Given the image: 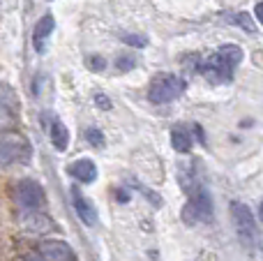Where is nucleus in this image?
I'll return each mask as SVG.
<instances>
[{
    "mask_svg": "<svg viewBox=\"0 0 263 261\" xmlns=\"http://www.w3.org/2000/svg\"><path fill=\"white\" fill-rule=\"evenodd\" d=\"M16 106H9V104H0V132L7 134L16 127Z\"/></svg>",
    "mask_w": 263,
    "mask_h": 261,
    "instance_id": "nucleus-13",
    "label": "nucleus"
},
{
    "mask_svg": "<svg viewBox=\"0 0 263 261\" xmlns=\"http://www.w3.org/2000/svg\"><path fill=\"white\" fill-rule=\"evenodd\" d=\"M171 146L176 148L178 153H190L192 151V137L182 127H176L171 132Z\"/></svg>",
    "mask_w": 263,
    "mask_h": 261,
    "instance_id": "nucleus-14",
    "label": "nucleus"
},
{
    "mask_svg": "<svg viewBox=\"0 0 263 261\" xmlns=\"http://www.w3.org/2000/svg\"><path fill=\"white\" fill-rule=\"evenodd\" d=\"M30 160V143L26 139L16 137V134H9L0 139V169L9 164H16V162H28Z\"/></svg>",
    "mask_w": 263,
    "mask_h": 261,
    "instance_id": "nucleus-5",
    "label": "nucleus"
},
{
    "mask_svg": "<svg viewBox=\"0 0 263 261\" xmlns=\"http://www.w3.org/2000/svg\"><path fill=\"white\" fill-rule=\"evenodd\" d=\"M116 67H118V72H129V69L136 67V60L132 58V55H118V60H116Z\"/></svg>",
    "mask_w": 263,
    "mask_h": 261,
    "instance_id": "nucleus-16",
    "label": "nucleus"
},
{
    "mask_svg": "<svg viewBox=\"0 0 263 261\" xmlns=\"http://www.w3.org/2000/svg\"><path fill=\"white\" fill-rule=\"evenodd\" d=\"M229 18H231L236 26H240L242 30H247V32H256V26H254V21H252V16L247 12H238V14H229Z\"/></svg>",
    "mask_w": 263,
    "mask_h": 261,
    "instance_id": "nucleus-15",
    "label": "nucleus"
},
{
    "mask_svg": "<svg viewBox=\"0 0 263 261\" xmlns=\"http://www.w3.org/2000/svg\"><path fill=\"white\" fill-rule=\"evenodd\" d=\"M210 220H213V199H210L208 190L199 188L190 197V201L185 203V208H182V222L187 227H194Z\"/></svg>",
    "mask_w": 263,
    "mask_h": 261,
    "instance_id": "nucleus-4",
    "label": "nucleus"
},
{
    "mask_svg": "<svg viewBox=\"0 0 263 261\" xmlns=\"http://www.w3.org/2000/svg\"><path fill=\"white\" fill-rule=\"evenodd\" d=\"M49 134H51V143H53L55 151H58V153L67 151V146H69V132H67V127H65L60 120H53V123H51Z\"/></svg>",
    "mask_w": 263,
    "mask_h": 261,
    "instance_id": "nucleus-12",
    "label": "nucleus"
},
{
    "mask_svg": "<svg viewBox=\"0 0 263 261\" xmlns=\"http://www.w3.org/2000/svg\"><path fill=\"white\" fill-rule=\"evenodd\" d=\"M123 42L129 46H136V49L148 46V37H143V35H123Z\"/></svg>",
    "mask_w": 263,
    "mask_h": 261,
    "instance_id": "nucleus-17",
    "label": "nucleus"
},
{
    "mask_svg": "<svg viewBox=\"0 0 263 261\" xmlns=\"http://www.w3.org/2000/svg\"><path fill=\"white\" fill-rule=\"evenodd\" d=\"M95 104L100 106V109H106V111L111 109V102H109V97H106V95H102V92H97V95H95Z\"/></svg>",
    "mask_w": 263,
    "mask_h": 261,
    "instance_id": "nucleus-20",
    "label": "nucleus"
},
{
    "mask_svg": "<svg viewBox=\"0 0 263 261\" xmlns=\"http://www.w3.org/2000/svg\"><path fill=\"white\" fill-rule=\"evenodd\" d=\"M67 174L72 176L74 180H79V183L90 185L97 180V166L90 157H79V160H74L72 164L67 166Z\"/></svg>",
    "mask_w": 263,
    "mask_h": 261,
    "instance_id": "nucleus-8",
    "label": "nucleus"
},
{
    "mask_svg": "<svg viewBox=\"0 0 263 261\" xmlns=\"http://www.w3.org/2000/svg\"><path fill=\"white\" fill-rule=\"evenodd\" d=\"M26 227L32 234H49V231H55V222L51 220L44 213H30L26 217Z\"/></svg>",
    "mask_w": 263,
    "mask_h": 261,
    "instance_id": "nucleus-11",
    "label": "nucleus"
},
{
    "mask_svg": "<svg viewBox=\"0 0 263 261\" xmlns=\"http://www.w3.org/2000/svg\"><path fill=\"white\" fill-rule=\"evenodd\" d=\"M187 90V81L171 72H159L153 77L148 86V100L153 104H168V102L182 97Z\"/></svg>",
    "mask_w": 263,
    "mask_h": 261,
    "instance_id": "nucleus-2",
    "label": "nucleus"
},
{
    "mask_svg": "<svg viewBox=\"0 0 263 261\" xmlns=\"http://www.w3.org/2000/svg\"><path fill=\"white\" fill-rule=\"evenodd\" d=\"M106 67V60L102 58V55H88V69H92V72H104Z\"/></svg>",
    "mask_w": 263,
    "mask_h": 261,
    "instance_id": "nucleus-18",
    "label": "nucleus"
},
{
    "mask_svg": "<svg viewBox=\"0 0 263 261\" xmlns=\"http://www.w3.org/2000/svg\"><path fill=\"white\" fill-rule=\"evenodd\" d=\"M86 139L92 143V146H104V134L100 132V129H95V127H90L86 132Z\"/></svg>",
    "mask_w": 263,
    "mask_h": 261,
    "instance_id": "nucleus-19",
    "label": "nucleus"
},
{
    "mask_svg": "<svg viewBox=\"0 0 263 261\" xmlns=\"http://www.w3.org/2000/svg\"><path fill=\"white\" fill-rule=\"evenodd\" d=\"M231 217L240 243L247 250H252L256 245V240H259V227H256V217L252 213V208L242 201H231Z\"/></svg>",
    "mask_w": 263,
    "mask_h": 261,
    "instance_id": "nucleus-3",
    "label": "nucleus"
},
{
    "mask_svg": "<svg viewBox=\"0 0 263 261\" xmlns=\"http://www.w3.org/2000/svg\"><path fill=\"white\" fill-rule=\"evenodd\" d=\"M72 201H74V211H77L79 220L86 227H95L97 225V211L92 206V201L88 197H83L79 192V188H72Z\"/></svg>",
    "mask_w": 263,
    "mask_h": 261,
    "instance_id": "nucleus-9",
    "label": "nucleus"
},
{
    "mask_svg": "<svg viewBox=\"0 0 263 261\" xmlns=\"http://www.w3.org/2000/svg\"><path fill=\"white\" fill-rule=\"evenodd\" d=\"M14 194H16V201L21 203L26 211H37V208L44 203V188H42L37 180H32V178H21L18 180Z\"/></svg>",
    "mask_w": 263,
    "mask_h": 261,
    "instance_id": "nucleus-6",
    "label": "nucleus"
},
{
    "mask_svg": "<svg viewBox=\"0 0 263 261\" xmlns=\"http://www.w3.org/2000/svg\"><path fill=\"white\" fill-rule=\"evenodd\" d=\"M53 28H55V18L51 16V14H46V16H42L40 21H37L35 30H32V46H35L37 53H44V44L51 37Z\"/></svg>",
    "mask_w": 263,
    "mask_h": 261,
    "instance_id": "nucleus-10",
    "label": "nucleus"
},
{
    "mask_svg": "<svg viewBox=\"0 0 263 261\" xmlns=\"http://www.w3.org/2000/svg\"><path fill=\"white\" fill-rule=\"evenodd\" d=\"M242 63V49L238 44H222L213 55L199 65V72L210 83H229L236 74L238 65Z\"/></svg>",
    "mask_w": 263,
    "mask_h": 261,
    "instance_id": "nucleus-1",
    "label": "nucleus"
},
{
    "mask_svg": "<svg viewBox=\"0 0 263 261\" xmlns=\"http://www.w3.org/2000/svg\"><path fill=\"white\" fill-rule=\"evenodd\" d=\"M40 259L42 261H77V252L65 240H42Z\"/></svg>",
    "mask_w": 263,
    "mask_h": 261,
    "instance_id": "nucleus-7",
    "label": "nucleus"
}]
</instances>
